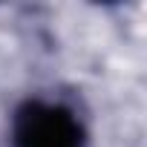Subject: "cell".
<instances>
[{"instance_id":"6da1fadb","label":"cell","mask_w":147,"mask_h":147,"mask_svg":"<svg viewBox=\"0 0 147 147\" xmlns=\"http://www.w3.org/2000/svg\"><path fill=\"white\" fill-rule=\"evenodd\" d=\"M15 147H87V130L63 104L23 101L12 118Z\"/></svg>"}]
</instances>
